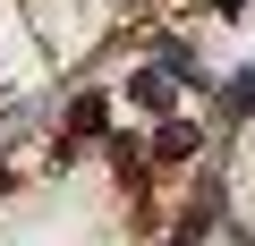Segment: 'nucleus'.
I'll return each mask as SVG.
<instances>
[{
	"label": "nucleus",
	"instance_id": "1",
	"mask_svg": "<svg viewBox=\"0 0 255 246\" xmlns=\"http://www.w3.org/2000/svg\"><path fill=\"white\" fill-rule=\"evenodd\" d=\"M196 153V128H179V119H170V128H162V162H187Z\"/></svg>",
	"mask_w": 255,
	"mask_h": 246
},
{
	"label": "nucleus",
	"instance_id": "2",
	"mask_svg": "<svg viewBox=\"0 0 255 246\" xmlns=\"http://www.w3.org/2000/svg\"><path fill=\"white\" fill-rule=\"evenodd\" d=\"M136 102H145V110H170V77L145 68V77H136Z\"/></svg>",
	"mask_w": 255,
	"mask_h": 246
}]
</instances>
